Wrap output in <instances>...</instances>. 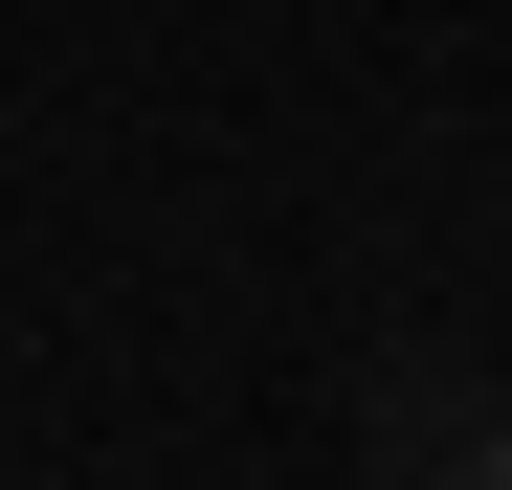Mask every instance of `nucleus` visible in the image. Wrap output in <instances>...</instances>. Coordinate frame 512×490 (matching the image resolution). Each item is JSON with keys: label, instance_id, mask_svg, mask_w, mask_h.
<instances>
[{"label": "nucleus", "instance_id": "1", "mask_svg": "<svg viewBox=\"0 0 512 490\" xmlns=\"http://www.w3.org/2000/svg\"><path fill=\"white\" fill-rule=\"evenodd\" d=\"M490 490H512V424H490Z\"/></svg>", "mask_w": 512, "mask_h": 490}]
</instances>
